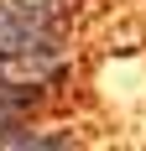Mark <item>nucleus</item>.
<instances>
[{
	"label": "nucleus",
	"mask_w": 146,
	"mask_h": 151,
	"mask_svg": "<svg viewBox=\"0 0 146 151\" xmlns=\"http://www.w3.org/2000/svg\"><path fill=\"white\" fill-rule=\"evenodd\" d=\"M78 52V0H0V73L58 83Z\"/></svg>",
	"instance_id": "1"
},
{
	"label": "nucleus",
	"mask_w": 146,
	"mask_h": 151,
	"mask_svg": "<svg viewBox=\"0 0 146 151\" xmlns=\"http://www.w3.org/2000/svg\"><path fill=\"white\" fill-rule=\"evenodd\" d=\"M47 104H52V83L0 73V146H21Z\"/></svg>",
	"instance_id": "2"
}]
</instances>
